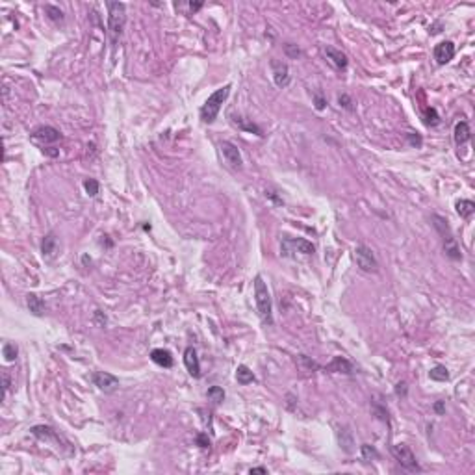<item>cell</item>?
<instances>
[{
    "label": "cell",
    "mask_w": 475,
    "mask_h": 475,
    "mask_svg": "<svg viewBox=\"0 0 475 475\" xmlns=\"http://www.w3.org/2000/svg\"><path fill=\"white\" fill-rule=\"evenodd\" d=\"M228 95H230V84L219 87V89H216V91L210 95L208 99H206V102L202 104V108H200V119H202V123L212 125L216 121L217 115H219V110L223 106V102L228 99Z\"/></svg>",
    "instance_id": "1"
},
{
    "label": "cell",
    "mask_w": 475,
    "mask_h": 475,
    "mask_svg": "<svg viewBox=\"0 0 475 475\" xmlns=\"http://www.w3.org/2000/svg\"><path fill=\"white\" fill-rule=\"evenodd\" d=\"M254 301H256V308H258L262 321L266 325H273V303H271V295H269L266 282L260 275L254 277Z\"/></svg>",
    "instance_id": "2"
},
{
    "label": "cell",
    "mask_w": 475,
    "mask_h": 475,
    "mask_svg": "<svg viewBox=\"0 0 475 475\" xmlns=\"http://www.w3.org/2000/svg\"><path fill=\"white\" fill-rule=\"evenodd\" d=\"M106 8H108V33L112 41L115 43L125 30L126 6L123 2H106Z\"/></svg>",
    "instance_id": "3"
},
{
    "label": "cell",
    "mask_w": 475,
    "mask_h": 475,
    "mask_svg": "<svg viewBox=\"0 0 475 475\" xmlns=\"http://www.w3.org/2000/svg\"><path fill=\"white\" fill-rule=\"evenodd\" d=\"M282 252L286 254V256H292V252H301V254H305V256H310V254L316 252V247H314V243H310L308 240L284 236Z\"/></svg>",
    "instance_id": "4"
},
{
    "label": "cell",
    "mask_w": 475,
    "mask_h": 475,
    "mask_svg": "<svg viewBox=\"0 0 475 475\" xmlns=\"http://www.w3.org/2000/svg\"><path fill=\"white\" fill-rule=\"evenodd\" d=\"M355 260H357V266L362 271H366V273H377L379 271V262H377L375 254L366 245H357V249H355Z\"/></svg>",
    "instance_id": "5"
},
{
    "label": "cell",
    "mask_w": 475,
    "mask_h": 475,
    "mask_svg": "<svg viewBox=\"0 0 475 475\" xmlns=\"http://www.w3.org/2000/svg\"><path fill=\"white\" fill-rule=\"evenodd\" d=\"M392 455L395 457V460L401 464V468H405V470H409V472H421V468L418 466V460H416V457H414V453H412V449H410L409 446H405V444L393 446Z\"/></svg>",
    "instance_id": "6"
},
{
    "label": "cell",
    "mask_w": 475,
    "mask_h": 475,
    "mask_svg": "<svg viewBox=\"0 0 475 475\" xmlns=\"http://www.w3.org/2000/svg\"><path fill=\"white\" fill-rule=\"evenodd\" d=\"M59 140H61V134H59V130L52 128V126H39V128L32 134V141L35 143V145H39L43 150L49 149V145L59 141Z\"/></svg>",
    "instance_id": "7"
},
{
    "label": "cell",
    "mask_w": 475,
    "mask_h": 475,
    "mask_svg": "<svg viewBox=\"0 0 475 475\" xmlns=\"http://www.w3.org/2000/svg\"><path fill=\"white\" fill-rule=\"evenodd\" d=\"M93 384L104 393H112L119 388V379L112 373H106V371H95L93 373Z\"/></svg>",
    "instance_id": "8"
},
{
    "label": "cell",
    "mask_w": 475,
    "mask_h": 475,
    "mask_svg": "<svg viewBox=\"0 0 475 475\" xmlns=\"http://www.w3.org/2000/svg\"><path fill=\"white\" fill-rule=\"evenodd\" d=\"M219 149H221V152H223V156H225V160H226V164H228V166L232 167V169H242V166H243L242 154H240V149H238L234 143L221 141Z\"/></svg>",
    "instance_id": "9"
},
{
    "label": "cell",
    "mask_w": 475,
    "mask_h": 475,
    "mask_svg": "<svg viewBox=\"0 0 475 475\" xmlns=\"http://www.w3.org/2000/svg\"><path fill=\"white\" fill-rule=\"evenodd\" d=\"M271 71H273V80L277 87H286L290 84V69L286 63L271 59Z\"/></svg>",
    "instance_id": "10"
},
{
    "label": "cell",
    "mask_w": 475,
    "mask_h": 475,
    "mask_svg": "<svg viewBox=\"0 0 475 475\" xmlns=\"http://www.w3.org/2000/svg\"><path fill=\"white\" fill-rule=\"evenodd\" d=\"M453 56H455V45L451 41H442L434 47V59H436L438 65L449 63Z\"/></svg>",
    "instance_id": "11"
},
{
    "label": "cell",
    "mask_w": 475,
    "mask_h": 475,
    "mask_svg": "<svg viewBox=\"0 0 475 475\" xmlns=\"http://www.w3.org/2000/svg\"><path fill=\"white\" fill-rule=\"evenodd\" d=\"M325 54H327L329 63H331L336 71H345L347 65H349V59H347V56L343 54L342 50L334 49V47H325Z\"/></svg>",
    "instance_id": "12"
},
{
    "label": "cell",
    "mask_w": 475,
    "mask_h": 475,
    "mask_svg": "<svg viewBox=\"0 0 475 475\" xmlns=\"http://www.w3.org/2000/svg\"><path fill=\"white\" fill-rule=\"evenodd\" d=\"M184 366H186L188 373L192 377H195V379L200 377V362H199V357H197V351L193 349V347H188V349L184 351Z\"/></svg>",
    "instance_id": "13"
},
{
    "label": "cell",
    "mask_w": 475,
    "mask_h": 475,
    "mask_svg": "<svg viewBox=\"0 0 475 475\" xmlns=\"http://www.w3.org/2000/svg\"><path fill=\"white\" fill-rule=\"evenodd\" d=\"M230 121H232L234 126H238V128H240V130H243V132H251V134H256V136H264L262 128H260L256 123H252V119H247V117H242V115H230Z\"/></svg>",
    "instance_id": "14"
},
{
    "label": "cell",
    "mask_w": 475,
    "mask_h": 475,
    "mask_svg": "<svg viewBox=\"0 0 475 475\" xmlns=\"http://www.w3.org/2000/svg\"><path fill=\"white\" fill-rule=\"evenodd\" d=\"M325 371H331V373H345V375H353L355 373V367L351 364L347 359L343 357H336V359L325 367Z\"/></svg>",
    "instance_id": "15"
},
{
    "label": "cell",
    "mask_w": 475,
    "mask_h": 475,
    "mask_svg": "<svg viewBox=\"0 0 475 475\" xmlns=\"http://www.w3.org/2000/svg\"><path fill=\"white\" fill-rule=\"evenodd\" d=\"M442 240H444L446 256H449L451 260H462V252H460V247H459V243H457V240H455L453 232L447 234V236H444Z\"/></svg>",
    "instance_id": "16"
},
{
    "label": "cell",
    "mask_w": 475,
    "mask_h": 475,
    "mask_svg": "<svg viewBox=\"0 0 475 475\" xmlns=\"http://www.w3.org/2000/svg\"><path fill=\"white\" fill-rule=\"evenodd\" d=\"M470 138H472L470 125H468L466 121H460V123H457V125H455V132H453V140H455V143L460 147V145H464V143L470 141Z\"/></svg>",
    "instance_id": "17"
},
{
    "label": "cell",
    "mask_w": 475,
    "mask_h": 475,
    "mask_svg": "<svg viewBox=\"0 0 475 475\" xmlns=\"http://www.w3.org/2000/svg\"><path fill=\"white\" fill-rule=\"evenodd\" d=\"M150 360L162 367L173 366V355L167 349H152L150 351Z\"/></svg>",
    "instance_id": "18"
},
{
    "label": "cell",
    "mask_w": 475,
    "mask_h": 475,
    "mask_svg": "<svg viewBox=\"0 0 475 475\" xmlns=\"http://www.w3.org/2000/svg\"><path fill=\"white\" fill-rule=\"evenodd\" d=\"M338 442H340V447L345 453H353L355 440H353V433L349 431V427H340L338 429Z\"/></svg>",
    "instance_id": "19"
},
{
    "label": "cell",
    "mask_w": 475,
    "mask_h": 475,
    "mask_svg": "<svg viewBox=\"0 0 475 475\" xmlns=\"http://www.w3.org/2000/svg\"><path fill=\"white\" fill-rule=\"evenodd\" d=\"M26 305H28V310L32 312L33 316H43L45 314V301L35 295V293H28L26 295Z\"/></svg>",
    "instance_id": "20"
},
{
    "label": "cell",
    "mask_w": 475,
    "mask_h": 475,
    "mask_svg": "<svg viewBox=\"0 0 475 475\" xmlns=\"http://www.w3.org/2000/svg\"><path fill=\"white\" fill-rule=\"evenodd\" d=\"M236 381L242 384V386H247V384L254 383V373L245 364H242V366H238V369H236Z\"/></svg>",
    "instance_id": "21"
},
{
    "label": "cell",
    "mask_w": 475,
    "mask_h": 475,
    "mask_svg": "<svg viewBox=\"0 0 475 475\" xmlns=\"http://www.w3.org/2000/svg\"><path fill=\"white\" fill-rule=\"evenodd\" d=\"M455 208H457V214H459L460 217L468 219V217L475 212V202L474 200H468V199H460V200H457Z\"/></svg>",
    "instance_id": "22"
},
{
    "label": "cell",
    "mask_w": 475,
    "mask_h": 475,
    "mask_svg": "<svg viewBox=\"0 0 475 475\" xmlns=\"http://www.w3.org/2000/svg\"><path fill=\"white\" fill-rule=\"evenodd\" d=\"M56 245H58V240H56V236L52 232H49L45 238H43V243H41V251L45 256H54V252H56Z\"/></svg>",
    "instance_id": "23"
},
{
    "label": "cell",
    "mask_w": 475,
    "mask_h": 475,
    "mask_svg": "<svg viewBox=\"0 0 475 475\" xmlns=\"http://www.w3.org/2000/svg\"><path fill=\"white\" fill-rule=\"evenodd\" d=\"M429 377L433 379V381H438V383H446L447 379H449V371H447V367L446 366H434L431 371H429Z\"/></svg>",
    "instance_id": "24"
},
{
    "label": "cell",
    "mask_w": 475,
    "mask_h": 475,
    "mask_svg": "<svg viewBox=\"0 0 475 475\" xmlns=\"http://www.w3.org/2000/svg\"><path fill=\"white\" fill-rule=\"evenodd\" d=\"M206 395H208V399L214 401L216 405H219V403L225 401V392H223V388H219V386H212V388H208Z\"/></svg>",
    "instance_id": "25"
},
{
    "label": "cell",
    "mask_w": 475,
    "mask_h": 475,
    "mask_svg": "<svg viewBox=\"0 0 475 475\" xmlns=\"http://www.w3.org/2000/svg\"><path fill=\"white\" fill-rule=\"evenodd\" d=\"M2 353H4V359H6V362H15L17 360V355H19V349H17L15 343H4V349H2Z\"/></svg>",
    "instance_id": "26"
},
{
    "label": "cell",
    "mask_w": 475,
    "mask_h": 475,
    "mask_svg": "<svg viewBox=\"0 0 475 475\" xmlns=\"http://www.w3.org/2000/svg\"><path fill=\"white\" fill-rule=\"evenodd\" d=\"M423 119H425L427 126H436L438 123H440V115H438V112H436L434 108H425V112H423Z\"/></svg>",
    "instance_id": "27"
},
{
    "label": "cell",
    "mask_w": 475,
    "mask_h": 475,
    "mask_svg": "<svg viewBox=\"0 0 475 475\" xmlns=\"http://www.w3.org/2000/svg\"><path fill=\"white\" fill-rule=\"evenodd\" d=\"M84 190H85V193H87L89 197H97V195H99L100 186L95 178H85V180H84Z\"/></svg>",
    "instance_id": "28"
},
{
    "label": "cell",
    "mask_w": 475,
    "mask_h": 475,
    "mask_svg": "<svg viewBox=\"0 0 475 475\" xmlns=\"http://www.w3.org/2000/svg\"><path fill=\"white\" fill-rule=\"evenodd\" d=\"M45 13H47L50 21H54V23H61V21H63V11H61L59 8H56V6L47 4V6H45Z\"/></svg>",
    "instance_id": "29"
},
{
    "label": "cell",
    "mask_w": 475,
    "mask_h": 475,
    "mask_svg": "<svg viewBox=\"0 0 475 475\" xmlns=\"http://www.w3.org/2000/svg\"><path fill=\"white\" fill-rule=\"evenodd\" d=\"M360 451H362V457H364V460H366V462H371V460L379 459V453H377V449L373 447V446H369V444H362Z\"/></svg>",
    "instance_id": "30"
},
{
    "label": "cell",
    "mask_w": 475,
    "mask_h": 475,
    "mask_svg": "<svg viewBox=\"0 0 475 475\" xmlns=\"http://www.w3.org/2000/svg\"><path fill=\"white\" fill-rule=\"evenodd\" d=\"M338 102H340V106H343L345 110H349V112H353V100L349 99V95H340L338 97Z\"/></svg>",
    "instance_id": "31"
},
{
    "label": "cell",
    "mask_w": 475,
    "mask_h": 475,
    "mask_svg": "<svg viewBox=\"0 0 475 475\" xmlns=\"http://www.w3.org/2000/svg\"><path fill=\"white\" fill-rule=\"evenodd\" d=\"M407 138H409L410 145H412V147H416V149H418V147H421V143H423V141H421V138H419L418 134H414V132L407 134Z\"/></svg>",
    "instance_id": "32"
},
{
    "label": "cell",
    "mask_w": 475,
    "mask_h": 475,
    "mask_svg": "<svg viewBox=\"0 0 475 475\" xmlns=\"http://www.w3.org/2000/svg\"><path fill=\"white\" fill-rule=\"evenodd\" d=\"M286 54L292 56V58H297V56H301V50L295 45H286Z\"/></svg>",
    "instance_id": "33"
},
{
    "label": "cell",
    "mask_w": 475,
    "mask_h": 475,
    "mask_svg": "<svg viewBox=\"0 0 475 475\" xmlns=\"http://www.w3.org/2000/svg\"><path fill=\"white\" fill-rule=\"evenodd\" d=\"M197 444H199L200 447H208L210 446V440H208V436L204 433H200L199 436H197Z\"/></svg>",
    "instance_id": "34"
},
{
    "label": "cell",
    "mask_w": 475,
    "mask_h": 475,
    "mask_svg": "<svg viewBox=\"0 0 475 475\" xmlns=\"http://www.w3.org/2000/svg\"><path fill=\"white\" fill-rule=\"evenodd\" d=\"M2 390H4V395H6L9 390V375L6 373V371L2 373Z\"/></svg>",
    "instance_id": "35"
},
{
    "label": "cell",
    "mask_w": 475,
    "mask_h": 475,
    "mask_svg": "<svg viewBox=\"0 0 475 475\" xmlns=\"http://www.w3.org/2000/svg\"><path fill=\"white\" fill-rule=\"evenodd\" d=\"M395 393L401 395V397H405V395H407V383H397V386H395Z\"/></svg>",
    "instance_id": "36"
},
{
    "label": "cell",
    "mask_w": 475,
    "mask_h": 475,
    "mask_svg": "<svg viewBox=\"0 0 475 475\" xmlns=\"http://www.w3.org/2000/svg\"><path fill=\"white\" fill-rule=\"evenodd\" d=\"M434 412H436L438 416H442L444 412H446V405H444V401H436V403H434Z\"/></svg>",
    "instance_id": "37"
},
{
    "label": "cell",
    "mask_w": 475,
    "mask_h": 475,
    "mask_svg": "<svg viewBox=\"0 0 475 475\" xmlns=\"http://www.w3.org/2000/svg\"><path fill=\"white\" fill-rule=\"evenodd\" d=\"M314 102H316V108L317 110H323L327 106V100L323 99V97H319V95H316V99H314Z\"/></svg>",
    "instance_id": "38"
},
{
    "label": "cell",
    "mask_w": 475,
    "mask_h": 475,
    "mask_svg": "<svg viewBox=\"0 0 475 475\" xmlns=\"http://www.w3.org/2000/svg\"><path fill=\"white\" fill-rule=\"evenodd\" d=\"M266 195H267V197H269V199H271V200H275L277 204H282V199H279V197H277V195H275V193H273V192H266Z\"/></svg>",
    "instance_id": "39"
},
{
    "label": "cell",
    "mask_w": 475,
    "mask_h": 475,
    "mask_svg": "<svg viewBox=\"0 0 475 475\" xmlns=\"http://www.w3.org/2000/svg\"><path fill=\"white\" fill-rule=\"evenodd\" d=\"M202 8V2H190V9L192 11H197V9Z\"/></svg>",
    "instance_id": "40"
},
{
    "label": "cell",
    "mask_w": 475,
    "mask_h": 475,
    "mask_svg": "<svg viewBox=\"0 0 475 475\" xmlns=\"http://www.w3.org/2000/svg\"><path fill=\"white\" fill-rule=\"evenodd\" d=\"M251 474H267V470L266 468H251Z\"/></svg>",
    "instance_id": "41"
}]
</instances>
